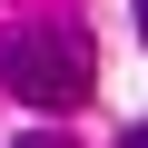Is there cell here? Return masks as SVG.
<instances>
[{"label": "cell", "instance_id": "obj_1", "mask_svg": "<svg viewBox=\"0 0 148 148\" xmlns=\"http://www.w3.org/2000/svg\"><path fill=\"white\" fill-rule=\"evenodd\" d=\"M0 79H10L40 119H69L89 99V40L69 30V20H30L20 40H0Z\"/></svg>", "mask_w": 148, "mask_h": 148}, {"label": "cell", "instance_id": "obj_2", "mask_svg": "<svg viewBox=\"0 0 148 148\" xmlns=\"http://www.w3.org/2000/svg\"><path fill=\"white\" fill-rule=\"evenodd\" d=\"M119 148H148V128H128V138H119Z\"/></svg>", "mask_w": 148, "mask_h": 148}, {"label": "cell", "instance_id": "obj_3", "mask_svg": "<svg viewBox=\"0 0 148 148\" xmlns=\"http://www.w3.org/2000/svg\"><path fill=\"white\" fill-rule=\"evenodd\" d=\"M138 40H148V0H138Z\"/></svg>", "mask_w": 148, "mask_h": 148}, {"label": "cell", "instance_id": "obj_4", "mask_svg": "<svg viewBox=\"0 0 148 148\" xmlns=\"http://www.w3.org/2000/svg\"><path fill=\"white\" fill-rule=\"evenodd\" d=\"M30 148H49V138H30Z\"/></svg>", "mask_w": 148, "mask_h": 148}]
</instances>
